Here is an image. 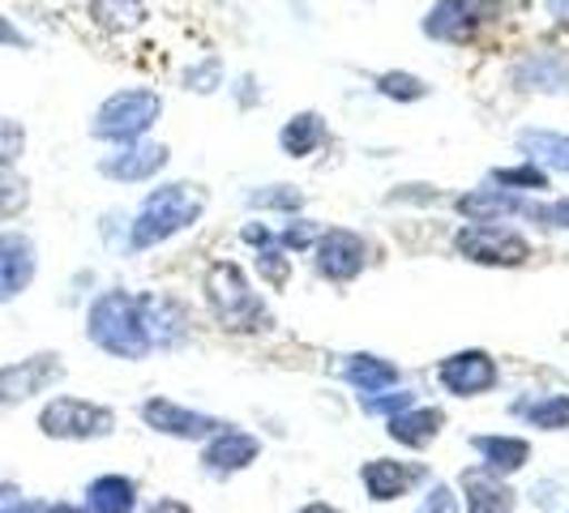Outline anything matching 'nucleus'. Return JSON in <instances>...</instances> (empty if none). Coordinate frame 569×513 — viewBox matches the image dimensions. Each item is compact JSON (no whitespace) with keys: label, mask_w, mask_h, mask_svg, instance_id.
<instances>
[{"label":"nucleus","mask_w":569,"mask_h":513,"mask_svg":"<svg viewBox=\"0 0 569 513\" xmlns=\"http://www.w3.org/2000/svg\"><path fill=\"white\" fill-rule=\"evenodd\" d=\"M210 210V189L198 180H168L159 189H150L142 198V205L129 219V253H150L159 244H168L176 235L193 231Z\"/></svg>","instance_id":"1"},{"label":"nucleus","mask_w":569,"mask_h":513,"mask_svg":"<svg viewBox=\"0 0 569 513\" xmlns=\"http://www.w3.org/2000/svg\"><path fill=\"white\" fill-rule=\"evenodd\" d=\"M86 339L94 342L103 355L124 360V364L150 360L154 346H150V334H146L142 321V295L120 291V286L94 295L90 309H86Z\"/></svg>","instance_id":"2"},{"label":"nucleus","mask_w":569,"mask_h":513,"mask_svg":"<svg viewBox=\"0 0 569 513\" xmlns=\"http://www.w3.org/2000/svg\"><path fill=\"white\" fill-rule=\"evenodd\" d=\"M201 295H206V309L214 313V321L223 330L257 334V330L270 325V309L261 304L244 265H236V261H210V270L201 279Z\"/></svg>","instance_id":"3"},{"label":"nucleus","mask_w":569,"mask_h":513,"mask_svg":"<svg viewBox=\"0 0 569 513\" xmlns=\"http://www.w3.org/2000/svg\"><path fill=\"white\" fill-rule=\"evenodd\" d=\"M163 115V94L150 90V86H124L108 94L94 115H90V138L94 142H108V145H129V142H142L146 133L159 124Z\"/></svg>","instance_id":"4"},{"label":"nucleus","mask_w":569,"mask_h":513,"mask_svg":"<svg viewBox=\"0 0 569 513\" xmlns=\"http://www.w3.org/2000/svg\"><path fill=\"white\" fill-rule=\"evenodd\" d=\"M450 244H455V256L485 270H522L536 256L531 240L510 223H462Z\"/></svg>","instance_id":"5"},{"label":"nucleus","mask_w":569,"mask_h":513,"mask_svg":"<svg viewBox=\"0 0 569 513\" xmlns=\"http://www.w3.org/2000/svg\"><path fill=\"white\" fill-rule=\"evenodd\" d=\"M506 0H437L425 13V39L446 43V48H467L476 34L492 22H501Z\"/></svg>","instance_id":"6"},{"label":"nucleus","mask_w":569,"mask_h":513,"mask_svg":"<svg viewBox=\"0 0 569 513\" xmlns=\"http://www.w3.org/2000/svg\"><path fill=\"white\" fill-rule=\"evenodd\" d=\"M39 432L52 441H103L116 432V411L103 402L57 394L39 411Z\"/></svg>","instance_id":"7"},{"label":"nucleus","mask_w":569,"mask_h":513,"mask_svg":"<svg viewBox=\"0 0 569 513\" xmlns=\"http://www.w3.org/2000/svg\"><path fill=\"white\" fill-rule=\"evenodd\" d=\"M432 376L450 399H485L501 385V364L485 346H467V351H450L446 360H437Z\"/></svg>","instance_id":"8"},{"label":"nucleus","mask_w":569,"mask_h":513,"mask_svg":"<svg viewBox=\"0 0 569 513\" xmlns=\"http://www.w3.org/2000/svg\"><path fill=\"white\" fill-rule=\"evenodd\" d=\"M313 265L326 283H356L369 270V240L351 228H326L313 244Z\"/></svg>","instance_id":"9"},{"label":"nucleus","mask_w":569,"mask_h":513,"mask_svg":"<svg viewBox=\"0 0 569 513\" xmlns=\"http://www.w3.org/2000/svg\"><path fill=\"white\" fill-rule=\"evenodd\" d=\"M138 415H142V424L150 432H159V436H171V441H206V436H214L219 428L228 424V420H219V415H210V411H198V406H184V402L176 399H159V394H150V399L138 406Z\"/></svg>","instance_id":"10"},{"label":"nucleus","mask_w":569,"mask_h":513,"mask_svg":"<svg viewBox=\"0 0 569 513\" xmlns=\"http://www.w3.org/2000/svg\"><path fill=\"white\" fill-rule=\"evenodd\" d=\"M60 381H64V355L60 351H39L27 360H13V364L0 369V411L34 399V394H48Z\"/></svg>","instance_id":"11"},{"label":"nucleus","mask_w":569,"mask_h":513,"mask_svg":"<svg viewBox=\"0 0 569 513\" xmlns=\"http://www.w3.org/2000/svg\"><path fill=\"white\" fill-rule=\"evenodd\" d=\"M432 484V471L425 462H407V457H369L360 466V487L372 505H390L411 496L416 487Z\"/></svg>","instance_id":"12"},{"label":"nucleus","mask_w":569,"mask_h":513,"mask_svg":"<svg viewBox=\"0 0 569 513\" xmlns=\"http://www.w3.org/2000/svg\"><path fill=\"white\" fill-rule=\"evenodd\" d=\"M257 457H261V436H253L240 424H223L214 436L201 441V471L210 480H231V475L249 471Z\"/></svg>","instance_id":"13"},{"label":"nucleus","mask_w":569,"mask_h":513,"mask_svg":"<svg viewBox=\"0 0 569 513\" xmlns=\"http://www.w3.org/2000/svg\"><path fill=\"white\" fill-rule=\"evenodd\" d=\"M171 163V150L168 142H129V145H116L112 154L99 159V175H108L112 184H150L159 171Z\"/></svg>","instance_id":"14"},{"label":"nucleus","mask_w":569,"mask_h":513,"mask_svg":"<svg viewBox=\"0 0 569 513\" xmlns=\"http://www.w3.org/2000/svg\"><path fill=\"white\" fill-rule=\"evenodd\" d=\"M450 205H455L458 219H467V223H510V219H531L536 198H522V193H506L497 184H485V189L450 198Z\"/></svg>","instance_id":"15"},{"label":"nucleus","mask_w":569,"mask_h":513,"mask_svg":"<svg viewBox=\"0 0 569 513\" xmlns=\"http://www.w3.org/2000/svg\"><path fill=\"white\" fill-rule=\"evenodd\" d=\"M142 321L154 351H176V346H184L189 334H193L184 304L171 300V295H159V291H142Z\"/></svg>","instance_id":"16"},{"label":"nucleus","mask_w":569,"mask_h":513,"mask_svg":"<svg viewBox=\"0 0 569 513\" xmlns=\"http://www.w3.org/2000/svg\"><path fill=\"white\" fill-rule=\"evenodd\" d=\"M458 496H462V513H513V505H518V492L510 487V480L485 471L480 462L458 475Z\"/></svg>","instance_id":"17"},{"label":"nucleus","mask_w":569,"mask_h":513,"mask_svg":"<svg viewBox=\"0 0 569 513\" xmlns=\"http://www.w3.org/2000/svg\"><path fill=\"white\" fill-rule=\"evenodd\" d=\"M467 445L476 450L480 466L492 471V475H501V480H513V475L527 471V462H531V441L518 436V432H480V436H471Z\"/></svg>","instance_id":"18"},{"label":"nucleus","mask_w":569,"mask_h":513,"mask_svg":"<svg viewBox=\"0 0 569 513\" xmlns=\"http://www.w3.org/2000/svg\"><path fill=\"white\" fill-rule=\"evenodd\" d=\"M339 376L360 394V399H372V394H386V390H399L402 385V369L386 355H372V351H356L342 360Z\"/></svg>","instance_id":"19"},{"label":"nucleus","mask_w":569,"mask_h":513,"mask_svg":"<svg viewBox=\"0 0 569 513\" xmlns=\"http://www.w3.org/2000/svg\"><path fill=\"white\" fill-rule=\"evenodd\" d=\"M446 428V411L441 406H428V402H416L399 415L386 420V436L402 445V450H428Z\"/></svg>","instance_id":"20"},{"label":"nucleus","mask_w":569,"mask_h":513,"mask_svg":"<svg viewBox=\"0 0 569 513\" xmlns=\"http://www.w3.org/2000/svg\"><path fill=\"white\" fill-rule=\"evenodd\" d=\"M34 265L39 261H34L30 235H18V231L0 235V304L27 291L30 279H34Z\"/></svg>","instance_id":"21"},{"label":"nucleus","mask_w":569,"mask_h":513,"mask_svg":"<svg viewBox=\"0 0 569 513\" xmlns=\"http://www.w3.org/2000/svg\"><path fill=\"white\" fill-rule=\"evenodd\" d=\"M330 145V124L321 112H296L283 120L279 129V150L287 159H313L317 150Z\"/></svg>","instance_id":"22"},{"label":"nucleus","mask_w":569,"mask_h":513,"mask_svg":"<svg viewBox=\"0 0 569 513\" xmlns=\"http://www.w3.org/2000/svg\"><path fill=\"white\" fill-rule=\"evenodd\" d=\"M518 150L522 159L540 163L548 175H569V133H552V129H518Z\"/></svg>","instance_id":"23"},{"label":"nucleus","mask_w":569,"mask_h":513,"mask_svg":"<svg viewBox=\"0 0 569 513\" xmlns=\"http://www.w3.org/2000/svg\"><path fill=\"white\" fill-rule=\"evenodd\" d=\"M510 415L536 432H569V394H527L513 402Z\"/></svg>","instance_id":"24"},{"label":"nucleus","mask_w":569,"mask_h":513,"mask_svg":"<svg viewBox=\"0 0 569 513\" xmlns=\"http://www.w3.org/2000/svg\"><path fill=\"white\" fill-rule=\"evenodd\" d=\"M90 513H138V480L129 475H99L86 484Z\"/></svg>","instance_id":"25"},{"label":"nucleus","mask_w":569,"mask_h":513,"mask_svg":"<svg viewBox=\"0 0 569 513\" xmlns=\"http://www.w3.org/2000/svg\"><path fill=\"white\" fill-rule=\"evenodd\" d=\"M513 82L527 86V90H569V60L557 57V52H536L518 64Z\"/></svg>","instance_id":"26"},{"label":"nucleus","mask_w":569,"mask_h":513,"mask_svg":"<svg viewBox=\"0 0 569 513\" xmlns=\"http://www.w3.org/2000/svg\"><path fill=\"white\" fill-rule=\"evenodd\" d=\"M94 27L112 30V34H129V30L146 27L150 18V4L146 0H86Z\"/></svg>","instance_id":"27"},{"label":"nucleus","mask_w":569,"mask_h":513,"mask_svg":"<svg viewBox=\"0 0 569 513\" xmlns=\"http://www.w3.org/2000/svg\"><path fill=\"white\" fill-rule=\"evenodd\" d=\"M488 184H497V189H506V193H522V198H540V193H548V189H552V175H548L540 163L522 159V163L492 168V171H488Z\"/></svg>","instance_id":"28"},{"label":"nucleus","mask_w":569,"mask_h":513,"mask_svg":"<svg viewBox=\"0 0 569 513\" xmlns=\"http://www.w3.org/2000/svg\"><path fill=\"white\" fill-rule=\"evenodd\" d=\"M372 90H377L381 99L399 103V108L425 103L428 94H432V86H428L420 73H407V69H386V73H377V78H372Z\"/></svg>","instance_id":"29"},{"label":"nucleus","mask_w":569,"mask_h":513,"mask_svg":"<svg viewBox=\"0 0 569 513\" xmlns=\"http://www.w3.org/2000/svg\"><path fill=\"white\" fill-rule=\"evenodd\" d=\"M253 270H257V279L270 286V291H287L291 270H296V256L287 253L283 244L274 240V244H266V249H253Z\"/></svg>","instance_id":"30"},{"label":"nucleus","mask_w":569,"mask_h":513,"mask_svg":"<svg viewBox=\"0 0 569 513\" xmlns=\"http://www.w3.org/2000/svg\"><path fill=\"white\" fill-rule=\"evenodd\" d=\"M249 210H261V214H300L305 210V193L296 184H266V189H253L249 193Z\"/></svg>","instance_id":"31"},{"label":"nucleus","mask_w":569,"mask_h":513,"mask_svg":"<svg viewBox=\"0 0 569 513\" xmlns=\"http://www.w3.org/2000/svg\"><path fill=\"white\" fill-rule=\"evenodd\" d=\"M30 184L27 175H18L13 163H0V223H13L18 214H27Z\"/></svg>","instance_id":"32"},{"label":"nucleus","mask_w":569,"mask_h":513,"mask_svg":"<svg viewBox=\"0 0 569 513\" xmlns=\"http://www.w3.org/2000/svg\"><path fill=\"white\" fill-rule=\"evenodd\" d=\"M228 82V69L219 57H201L198 64L184 69V90H198V94H214L219 86Z\"/></svg>","instance_id":"33"},{"label":"nucleus","mask_w":569,"mask_h":513,"mask_svg":"<svg viewBox=\"0 0 569 513\" xmlns=\"http://www.w3.org/2000/svg\"><path fill=\"white\" fill-rule=\"evenodd\" d=\"M279 235V244H283L287 253H309L317 244V235H321V228H317V219H305V214H291L283 228L274 231Z\"/></svg>","instance_id":"34"},{"label":"nucleus","mask_w":569,"mask_h":513,"mask_svg":"<svg viewBox=\"0 0 569 513\" xmlns=\"http://www.w3.org/2000/svg\"><path fill=\"white\" fill-rule=\"evenodd\" d=\"M416 394L411 390H386V394H372V399H360V411L365 415H377V420H390V415H399L407 406H416Z\"/></svg>","instance_id":"35"},{"label":"nucleus","mask_w":569,"mask_h":513,"mask_svg":"<svg viewBox=\"0 0 569 513\" xmlns=\"http://www.w3.org/2000/svg\"><path fill=\"white\" fill-rule=\"evenodd\" d=\"M416 513H462V496H458L455 484H446V480H432Z\"/></svg>","instance_id":"36"},{"label":"nucleus","mask_w":569,"mask_h":513,"mask_svg":"<svg viewBox=\"0 0 569 513\" xmlns=\"http://www.w3.org/2000/svg\"><path fill=\"white\" fill-rule=\"evenodd\" d=\"M27 150V129L13 120H0V163H13Z\"/></svg>","instance_id":"37"},{"label":"nucleus","mask_w":569,"mask_h":513,"mask_svg":"<svg viewBox=\"0 0 569 513\" xmlns=\"http://www.w3.org/2000/svg\"><path fill=\"white\" fill-rule=\"evenodd\" d=\"M531 223H548V228L569 231V198H552L548 205H531Z\"/></svg>","instance_id":"38"},{"label":"nucleus","mask_w":569,"mask_h":513,"mask_svg":"<svg viewBox=\"0 0 569 513\" xmlns=\"http://www.w3.org/2000/svg\"><path fill=\"white\" fill-rule=\"evenodd\" d=\"M0 513H27V496H22V487L0 484Z\"/></svg>","instance_id":"39"},{"label":"nucleus","mask_w":569,"mask_h":513,"mask_svg":"<svg viewBox=\"0 0 569 513\" xmlns=\"http://www.w3.org/2000/svg\"><path fill=\"white\" fill-rule=\"evenodd\" d=\"M146 513H193V505H184L180 496H159L146 505Z\"/></svg>","instance_id":"40"},{"label":"nucleus","mask_w":569,"mask_h":513,"mask_svg":"<svg viewBox=\"0 0 569 513\" xmlns=\"http://www.w3.org/2000/svg\"><path fill=\"white\" fill-rule=\"evenodd\" d=\"M0 43H4V48H27L30 39L18 27H13L9 18H0Z\"/></svg>","instance_id":"41"},{"label":"nucleus","mask_w":569,"mask_h":513,"mask_svg":"<svg viewBox=\"0 0 569 513\" xmlns=\"http://www.w3.org/2000/svg\"><path fill=\"white\" fill-rule=\"evenodd\" d=\"M543 13L552 22H569V0H543Z\"/></svg>","instance_id":"42"},{"label":"nucleus","mask_w":569,"mask_h":513,"mask_svg":"<svg viewBox=\"0 0 569 513\" xmlns=\"http://www.w3.org/2000/svg\"><path fill=\"white\" fill-rule=\"evenodd\" d=\"M296 513H342L339 505H326V501H309V505H300Z\"/></svg>","instance_id":"43"},{"label":"nucleus","mask_w":569,"mask_h":513,"mask_svg":"<svg viewBox=\"0 0 569 513\" xmlns=\"http://www.w3.org/2000/svg\"><path fill=\"white\" fill-rule=\"evenodd\" d=\"M48 513H90V510H78V505H52Z\"/></svg>","instance_id":"44"}]
</instances>
